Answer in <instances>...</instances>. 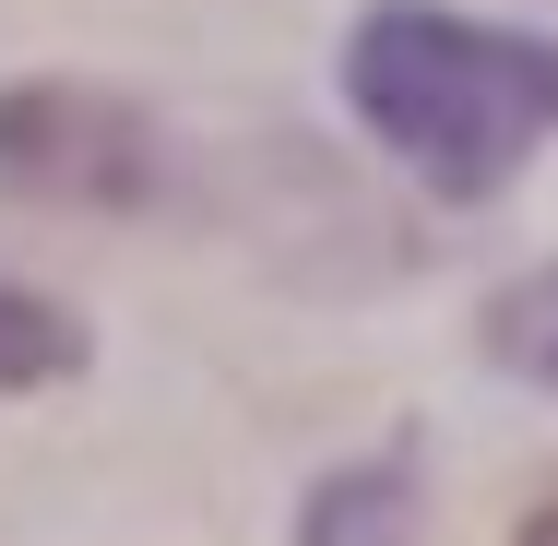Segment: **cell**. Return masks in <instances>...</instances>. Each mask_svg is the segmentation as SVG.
<instances>
[{"label": "cell", "instance_id": "obj_6", "mask_svg": "<svg viewBox=\"0 0 558 546\" xmlns=\"http://www.w3.org/2000/svg\"><path fill=\"white\" fill-rule=\"evenodd\" d=\"M523 546H558V499H535V511H523Z\"/></svg>", "mask_w": 558, "mask_h": 546}, {"label": "cell", "instance_id": "obj_1", "mask_svg": "<svg viewBox=\"0 0 558 546\" xmlns=\"http://www.w3.org/2000/svg\"><path fill=\"white\" fill-rule=\"evenodd\" d=\"M344 96L428 191L487 203L535 143H558V36L463 24V12H428V0H380L344 36Z\"/></svg>", "mask_w": 558, "mask_h": 546}, {"label": "cell", "instance_id": "obj_3", "mask_svg": "<svg viewBox=\"0 0 558 546\" xmlns=\"http://www.w3.org/2000/svg\"><path fill=\"white\" fill-rule=\"evenodd\" d=\"M310 546H416V475L404 463H344L310 499Z\"/></svg>", "mask_w": 558, "mask_h": 546}, {"label": "cell", "instance_id": "obj_5", "mask_svg": "<svg viewBox=\"0 0 558 546\" xmlns=\"http://www.w3.org/2000/svg\"><path fill=\"white\" fill-rule=\"evenodd\" d=\"M487 356H499L511 380H535V392H558V274H535V286H511V298L487 310Z\"/></svg>", "mask_w": 558, "mask_h": 546}, {"label": "cell", "instance_id": "obj_2", "mask_svg": "<svg viewBox=\"0 0 558 546\" xmlns=\"http://www.w3.org/2000/svg\"><path fill=\"white\" fill-rule=\"evenodd\" d=\"M0 179L24 203H84V215H131L167 179L155 119L108 96V84H0Z\"/></svg>", "mask_w": 558, "mask_h": 546}, {"label": "cell", "instance_id": "obj_4", "mask_svg": "<svg viewBox=\"0 0 558 546\" xmlns=\"http://www.w3.org/2000/svg\"><path fill=\"white\" fill-rule=\"evenodd\" d=\"M72 368H84V321H72L60 298H36V286L0 274V392H48V380H72Z\"/></svg>", "mask_w": 558, "mask_h": 546}]
</instances>
